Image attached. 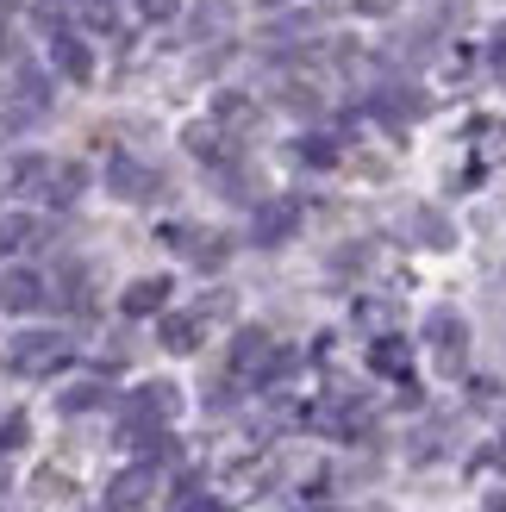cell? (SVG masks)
I'll return each instance as SVG.
<instances>
[{
  "instance_id": "1",
  "label": "cell",
  "mask_w": 506,
  "mask_h": 512,
  "mask_svg": "<svg viewBox=\"0 0 506 512\" xmlns=\"http://www.w3.org/2000/svg\"><path fill=\"white\" fill-rule=\"evenodd\" d=\"M75 356L69 331H19L7 344V375H57Z\"/></svg>"
},
{
  "instance_id": "2",
  "label": "cell",
  "mask_w": 506,
  "mask_h": 512,
  "mask_svg": "<svg viewBox=\"0 0 506 512\" xmlns=\"http://www.w3.org/2000/svg\"><path fill=\"white\" fill-rule=\"evenodd\" d=\"M107 188H113V200H132V207H144V200H157V194H163V175L150 169L144 157H132V150H113V163H107Z\"/></svg>"
},
{
  "instance_id": "3",
  "label": "cell",
  "mask_w": 506,
  "mask_h": 512,
  "mask_svg": "<svg viewBox=\"0 0 506 512\" xmlns=\"http://www.w3.org/2000/svg\"><path fill=\"white\" fill-rule=\"evenodd\" d=\"M282 363H288V356L275 350V338H269L263 325H244L238 338H232V375H244V381H269Z\"/></svg>"
},
{
  "instance_id": "4",
  "label": "cell",
  "mask_w": 506,
  "mask_h": 512,
  "mask_svg": "<svg viewBox=\"0 0 506 512\" xmlns=\"http://www.w3.org/2000/svg\"><path fill=\"white\" fill-rule=\"evenodd\" d=\"M425 344H432L444 375H463V363H469V325L457 313H432V319H425Z\"/></svg>"
},
{
  "instance_id": "5",
  "label": "cell",
  "mask_w": 506,
  "mask_h": 512,
  "mask_svg": "<svg viewBox=\"0 0 506 512\" xmlns=\"http://www.w3.org/2000/svg\"><path fill=\"white\" fill-rule=\"evenodd\" d=\"M50 69L63 75L69 88H88L94 82V50L82 32H50Z\"/></svg>"
},
{
  "instance_id": "6",
  "label": "cell",
  "mask_w": 506,
  "mask_h": 512,
  "mask_svg": "<svg viewBox=\"0 0 506 512\" xmlns=\"http://www.w3.org/2000/svg\"><path fill=\"white\" fill-rule=\"evenodd\" d=\"M0 306H7V313H38L44 306V275L38 269H7L0 275Z\"/></svg>"
},
{
  "instance_id": "7",
  "label": "cell",
  "mask_w": 506,
  "mask_h": 512,
  "mask_svg": "<svg viewBox=\"0 0 506 512\" xmlns=\"http://www.w3.org/2000/svg\"><path fill=\"white\" fill-rule=\"evenodd\" d=\"M150 488H157V469L150 463H132L125 475H113V488H107V512H138L150 500Z\"/></svg>"
},
{
  "instance_id": "8",
  "label": "cell",
  "mask_w": 506,
  "mask_h": 512,
  "mask_svg": "<svg viewBox=\"0 0 506 512\" xmlns=\"http://www.w3.org/2000/svg\"><path fill=\"white\" fill-rule=\"evenodd\" d=\"M207 313L213 306H200V313H163V325H157V338H163V350H175V356H194L200 350V338H207Z\"/></svg>"
},
{
  "instance_id": "9",
  "label": "cell",
  "mask_w": 506,
  "mask_h": 512,
  "mask_svg": "<svg viewBox=\"0 0 506 512\" xmlns=\"http://www.w3.org/2000/svg\"><path fill=\"white\" fill-rule=\"evenodd\" d=\"M163 306H169V275H144V281H132V288L119 294L125 319H150V313H163Z\"/></svg>"
},
{
  "instance_id": "10",
  "label": "cell",
  "mask_w": 506,
  "mask_h": 512,
  "mask_svg": "<svg viewBox=\"0 0 506 512\" xmlns=\"http://www.w3.org/2000/svg\"><path fill=\"white\" fill-rule=\"evenodd\" d=\"M182 144L194 150V157H200V163H213V169L238 157V150H232V132H225V125H219V119H213V125H188V138H182Z\"/></svg>"
},
{
  "instance_id": "11",
  "label": "cell",
  "mask_w": 506,
  "mask_h": 512,
  "mask_svg": "<svg viewBox=\"0 0 506 512\" xmlns=\"http://www.w3.org/2000/svg\"><path fill=\"white\" fill-rule=\"evenodd\" d=\"M294 225H300L294 200H269V207L257 213V232H250V238H257V244H282V238H294Z\"/></svg>"
},
{
  "instance_id": "12",
  "label": "cell",
  "mask_w": 506,
  "mask_h": 512,
  "mask_svg": "<svg viewBox=\"0 0 506 512\" xmlns=\"http://www.w3.org/2000/svg\"><path fill=\"white\" fill-rule=\"evenodd\" d=\"M82 188H88V169L82 163H50V175H44V200H50V207L82 200Z\"/></svg>"
},
{
  "instance_id": "13",
  "label": "cell",
  "mask_w": 506,
  "mask_h": 512,
  "mask_svg": "<svg viewBox=\"0 0 506 512\" xmlns=\"http://www.w3.org/2000/svg\"><path fill=\"white\" fill-rule=\"evenodd\" d=\"M82 32H119V0H69Z\"/></svg>"
},
{
  "instance_id": "14",
  "label": "cell",
  "mask_w": 506,
  "mask_h": 512,
  "mask_svg": "<svg viewBox=\"0 0 506 512\" xmlns=\"http://www.w3.org/2000/svg\"><path fill=\"white\" fill-rule=\"evenodd\" d=\"M44 238V225L32 213H0V250H32Z\"/></svg>"
},
{
  "instance_id": "15",
  "label": "cell",
  "mask_w": 506,
  "mask_h": 512,
  "mask_svg": "<svg viewBox=\"0 0 506 512\" xmlns=\"http://www.w3.org/2000/svg\"><path fill=\"white\" fill-rule=\"evenodd\" d=\"M213 119L225 125V132H244V125L257 119V107H250L244 94H219V100H213Z\"/></svg>"
},
{
  "instance_id": "16",
  "label": "cell",
  "mask_w": 506,
  "mask_h": 512,
  "mask_svg": "<svg viewBox=\"0 0 506 512\" xmlns=\"http://www.w3.org/2000/svg\"><path fill=\"white\" fill-rule=\"evenodd\" d=\"M375 107H382V113H388V119H413V113H419V107H425V100H419V94H413V88H388V94H382V100H375Z\"/></svg>"
},
{
  "instance_id": "17",
  "label": "cell",
  "mask_w": 506,
  "mask_h": 512,
  "mask_svg": "<svg viewBox=\"0 0 506 512\" xmlns=\"http://www.w3.org/2000/svg\"><path fill=\"white\" fill-rule=\"evenodd\" d=\"M57 406H63V413H94V406H107V388H94V381H82V388H69Z\"/></svg>"
},
{
  "instance_id": "18",
  "label": "cell",
  "mask_w": 506,
  "mask_h": 512,
  "mask_svg": "<svg viewBox=\"0 0 506 512\" xmlns=\"http://www.w3.org/2000/svg\"><path fill=\"white\" fill-rule=\"evenodd\" d=\"M32 100V107H44V100H50V88H44V75L32 69V63H19V75H13V100Z\"/></svg>"
},
{
  "instance_id": "19",
  "label": "cell",
  "mask_w": 506,
  "mask_h": 512,
  "mask_svg": "<svg viewBox=\"0 0 506 512\" xmlns=\"http://www.w3.org/2000/svg\"><path fill=\"white\" fill-rule=\"evenodd\" d=\"M413 232L432 244V250H450V225H444L438 213H413Z\"/></svg>"
},
{
  "instance_id": "20",
  "label": "cell",
  "mask_w": 506,
  "mask_h": 512,
  "mask_svg": "<svg viewBox=\"0 0 506 512\" xmlns=\"http://www.w3.org/2000/svg\"><path fill=\"white\" fill-rule=\"evenodd\" d=\"M25 438H32V425H25V413H7V419H0V456H7V450H19Z\"/></svg>"
},
{
  "instance_id": "21",
  "label": "cell",
  "mask_w": 506,
  "mask_h": 512,
  "mask_svg": "<svg viewBox=\"0 0 506 512\" xmlns=\"http://www.w3.org/2000/svg\"><path fill=\"white\" fill-rule=\"evenodd\" d=\"M175 13H182V0H138L144 25H175Z\"/></svg>"
},
{
  "instance_id": "22",
  "label": "cell",
  "mask_w": 506,
  "mask_h": 512,
  "mask_svg": "<svg viewBox=\"0 0 506 512\" xmlns=\"http://www.w3.org/2000/svg\"><path fill=\"white\" fill-rule=\"evenodd\" d=\"M488 69H494L500 82H506V19H500L494 32H488Z\"/></svg>"
},
{
  "instance_id": "23",
  "label": "cell",
  "mask_w": 506,
  "mask_h": 512,
  "mask_svg": "<svg viewBox=\"0 0 506 512\" xmlns=\"http://www.w3.org/2000/svg\"><path fill=\"white\" fill-rule=\"evenodd\" d=\"M225 19H232V7H225V0H207V7H200V25H194V32H219Z\"/></svg>"
},
{
  "instance_id": "24",
  "label": "cell",
  "mask_w": 506,
  "mask_h": 512,
  "mask_svg": "<svg viewBox=\"0 0 506 512\" xmlns=\"http://www.w3.org/2000/svg\"><path fill=\"white\" fill-rule=\"evenodd\" d=\"M375 369H394V375H400V369H407V350H400L394 338H388V344H375Z\"/></svg>"
},
{
  "instance_id": "25",
  "label": "cell",
  "mask_w": 506,
  "mask_h": 512,
  "mask_svg": "<svg viewBox=\"0 0 506 512\" xmlns=\"http://www.w3.org/2000/svg\"><path fill=\"white\" fill-rule=\"evenodd\" d=\"M300 157H307V163H332V157H338V150H332V144H325V138H307V144H300Z\"/></svg>"
},
{
  "instance_id": "26",
  "label": "cell",
  "mask_w": 506,
  "mask_h": 512,
  "mask_svg": "<svg viewBox=\"0 0 506 512\" xmlns=\"http://www.w3.org/2000/svg\"><path fill=\"white\" fill-rule=\"evenodd\" d=\"M182 512H232V506H219V500H188Z\"/></svg>"
},
{
  "instance_id": "27",
  "label": "cell",
  "mask_w": 506,
  "mask_h": 512,
  "mask_svg": "<svg viewBox=\"0 0 506 512\" xmlns=\"http://www.w3.org/2000/svg\"><path fill=\"white\" fill-rule=\"evenodd\" d=\"M7 481H13V475H7V456H0V494H7Z\"/></svg>"
},
{
  "instance_id": "28",
  "label": "cell",
  "mask_w": 506,
  "mask_h": 512,
  "mask_svg": "<svg viewBox=\"0 0 506 512\" xmlns=\"http://www.w3.org/2000/svg\"><path fill=\"white\" fill-rule=\"evenodd\" d=\"M0 44H7V32H0Z\"/></svg>"
}]
</instances>
